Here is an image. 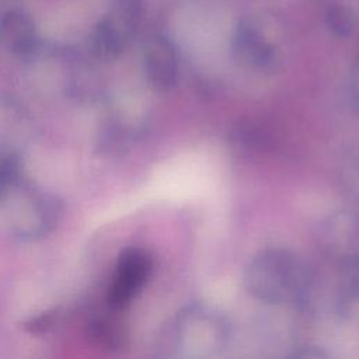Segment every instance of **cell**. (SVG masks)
<instances>
[{
	"mask_svg": "<svg viewBox=\"0 0 359 359\" xmlns=\"http://www.w3.org/2000/svg\"><path fill=\"white\" fill-rule=\"evenodd\" d=\"M116 310L108 307V311L93 317L87 324V337L95 345L107 349H116L123 344L125 332Z\"/></svg>",
	"mask_w": 359,
	"mask_h": 359,
	"instance_id": "9",
	"label": "cell"
},
{
	"mask_svg": "<svg viewBox=\"0 0 359 359\" xmlns=\"http://www.w3.org/2000/svg\"><path fill=\"white\" fill-rule=\"evenodd\" d=\"M175 339L178 348H220L226 339L223 321L202 309L187 310L175 324Z\"/></svg>",
	"mask_w": 359,
	"mask_h": 359,
	"instance_id": "5",
	"label": "cell"
},
{
	"mask_svg": "<svg viewBox=\"0 0 359 359\" xmlns=\"http://www.w3.org/2000/svg\"><path fill=\"white\" fill-rule=\"evenodd\" d=\"M140 20L139 0H119L93 34V52L102 60L118 59L129 46Z\"/></svg>",
	"mask_w": 359,
	"mask_h": 359,
	"instance_id": "4",
	"label": "cell"
},
{
	"mask_svg": "<svg viewBox=\"0 0 359 359\" xmlns=\"http://www.w3.org/2000/svg\"><path fill=\"white\" fill-rule=\"evenodd\" d=\"M0 39L11 53L18 56L31 55L38 45L34 20L20 10L4 13L0 20Z\"/></svg>",
	"mask_w": 359,
	"mask_h": 359,
	"instance_id": "8",
	"label": "cell"
},
{
	"mask_svg": "<svg viewBox=\"0 0 359 359\" xmlns=\"http://www.w3.org/2000/svg\"><path fill=\"white\" fill-rule=\"evenodd\" d=\"M21 180L20 158L11 153L0 151V199Z\"/></svg>",
	"mask_w": 359,
	"mask_h": 359,
	"instance_id": "10",
	"label": "cell"
},
{
	"mask_svg": "<svg viewBox=\"0 0 359 359\" xmlns=\"http://www.w3.org/2000/svg\"><path fill=\"white\" fill-rule=\"evenodd\" d=\"M327 27L338 36H346L353 29L352 13L339 4H332L325 11Z\"/></svg>",
	"mask_w": 359,
	"mask_h": 359,
	"instance_id": "11",
	"label": "cell"
},
{
	"mask_svg": "<svg viewBox=\"0 0 359 359\" xmlns=\"http://www.w3.org/2000/svg\"><path fill=\"white\" fill-rule=\"evenodd\" d=\"M309 285L304 262L285 248H265L245 266L244 286L257 300L285 304L300 299Z\"/></svg>",
	"mask_w": 359,
	"mask_h": 359,
	"instance_id": "1",
	"label": "cell"
},
{
	"mask_svg": "<svg viewBox=\"0 0 359 359\" xmlns=\"http://www.w3.org/2000/svg\"><path fill=\"white\" fill-rule=\"evenodd\" d=\"M60 316L62 313L59 309H50V310L42 311L38 316L31 317L27 323H24V330L32 335L48 334L59 323Z\"/></svg>",
	"mask_w": 359,
	"mask_h": 359,
	"instance_id": "12",
	"label": "cell"
},
{
	"mask_svg": "<svg viewBox=\"0 0 359 359\" xmlns=\"http://www.w3.org/2000/svg\"><path fill=\"white\" fill-rule=\"evenodd\" d=\"M11 195L8 220L11 233L22 241H36L50 234L63 216L62 201L22 178L7 192Z\"/></svg>",
	"mask_w": 359,
	"mask_h": 359,
	"instance_id": "2",
	"label": "cell"
},
{
	"mask_svg": "<svg viewBox=\"0 0 359 359\" xmlns=\"http://www.w3.org/2000/svg\"><path fill=\"white\" fill-rule=\"evenodd\" d=\"M143 67L149 86L156 91H168L178 79V55L164 35L151 36L143 53Z\"/></svg>",
	"mask_w": 359,
	"mask_h": 359,
	"instance_id": "6",
	"label": "cell"
},
{
	"mask_svg": "<svg viewBox=\"0 0 359 359\" xmlns=\"http://www.w3.org/2000/svg\"><path fill=\"white\" fill-rule=\"evenodd\" d=\"M153 272L150 252L140 247L125 248L115 265L111 282L107 289V304L121 311L126 309L147 283Z\"/></svg>",
	"mask_w": 359,
	"mask_h": 359,
	"instance_id": "3",
	"label": "cell"
},
{
	"mask_svg": "<svg viewBox=\"0 0 359 359\" xmlns=\"http://www.w3.org/2000/svg\"><path fill=\"white\" fill-rule=\"evenodd\" d=\"M351 90H352V97L359 108V56L356 59L353 72H352V79H351Z\"/></svg>",
	"mask_w": 359,
	"mask_h": 359,
	"instance_id": "13",
	"label": "cell"
},
{
	"mask_svg": "<svg viewBox=\"0 0 359 359\" xmlns=\"http://www.w3.org/2000/svg\"><path fill=\"white\" fill-rule=\"evenodd\" d=\"M236 57L247 67L268 70L276 63L275 43L262 28L250 20L240 22L233 42Z\"/></svg>",
	"mask_w": 359,
	"mask_h": 359,
	"instance_id": "7",
	"label": "cell"
}]
</instances>
